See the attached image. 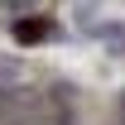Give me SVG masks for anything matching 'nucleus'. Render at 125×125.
<instances>
[{
	"label": "nucleus",
	"instance_id": "obj_1",
	"mask_svg": "<svg viewBox=\"0 0 125 125\" xmlns=\"http://www.w3.org/2000/svg\"><path fill=\"white\" fill-rule=\"evenodd\" d=\"M96 34L111 43V53H115V58H125V24H101Z\"/></svg>",
	"mask_w": 125,
	"mask_h": 125
}]
</instances>
